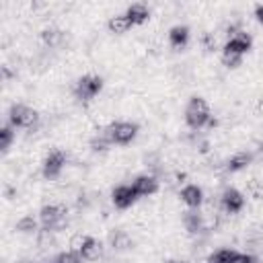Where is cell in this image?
<instances>
[{"mask_svg": "<svg viewBox=\"0 0 263 263\" xmlns=\"http://www.w3.org/2000/svg\"><path fill=\"white\" fill-rule=\"evenodd\" d=\"M107 27H109L111 33H115V35H123V33H127L134 25H132V21L125 16V12H123V14H115V16H111L109 23H107Z\"/></svg>", "mask_w": 263, "mask_h": 263, "instance_id": "16", "label": "cell"}, {"mask_svg": "<svg viewBox=\"0 0 263 263\" xmlns=\"http://www.w3.org/2000/svg\"><path fill=\"white\" fill-rule=\"evenodd\" d=\"M183 226H185V230H187L189 234H197V232L203 228V220H201L199 212H197V210L185 212V216H183Z\"/></svg>", "mask_w": 263, "mask_h": 263, "instance_id": "17", "label": "cell"}, {"mask_svg": "<svg viewBox=\"0 0 263 263\" xmlns=\"http://www.w3.org/2000/svg\"><path fill=\"white\" fill-rule=\"evenodd\" d=\"M109 242H111V247L115 251H125V249L132 247V238H129V234L125 230H113L111 236H109Z\"/></svg>", "mask_w": 263, "mask_h": 263, "instance_id": "19", "label": "cell"}, {"mask_svg": "<svg viewBox=\"0 0 263 263\" xmlns=\"http://www.w3.org/2000/svg\"><path fill=\"white\" fill-rule=\"evenodd\" d=\"M171 263H177V261H171Z\"/></svg>", "mask_w": 263, "mask_h": 263, "instance_id": "30", "label": "cell"}, {"mask_svg": "<svg viewBox=\"0 0 263 263\" xmlns=\"http://www.w3.org/2000/svg\"><path fill=\"white\" fill-rule=\"evenodd\" d=\"M179 195H181L183 203H185L187 208H191V210H199V205L203 203V191H201L199 185L189 183V185H185V187L181 189Z\"/></svg>", "mask_w": 263, "mask_h": 263, "instance_id": "12", "label": "cell"}, {"mask_svg": "<svg viewBox=\"0 0 263 263\" xmlns=\"http://www.w3.org/2000/svg\"><path fill=\"white\" fill-rule=\"evenodd\" d=\"M232 253H234V251H230V249H218V251H214V253L210 255L208 263H230Z\"/></svg>", "mask_w": 263, "mask_h": 263, "instance_id": "23", "label": "cell"}, {"mask_svg": "<svg viewBox=\"0 0 263 263\" xmlns=\"http://www.w3.org/2000/svg\"><path fill=\"white\" fill-rule=\"evenodd\" d=\"M255 18L263 25V4H257V6H255Z\"/></svg>", "mask_w": 263, "mask_h": 263, "instance_id": "29", "label": "cell"}, {"mask_svg": "<svg viewBox=\"0 0 263 263\" xmlns=\"http://www.w3.org/2000/svg\"><path fill=\"white\" fill-rule=\"evenodd\" d=\"M136 199H138V193H136V189H134L132 185H117V187L111 191V201H113V205L119 208V210L132 208V205L136 203Z\"/></svg>", "mask_w": 263, "mask_h": 263, "instance_id": "8", "label": "cell"}, {"mask_svg": "<svg viewBox=\"0 0 263 263\" xmlns=\"http://www.w3.org/2000/svg\"><path fill=\"white\" fill-rule=\"evenodd\" d=\"M222 64L226 68H238L242 64V55L232 53V51H222Z\"/></svg>", "mask_w": 263, "mask_h": 263, "instance_id": "24", "label": "cell"}, {"mask_svg": "<svg viewBox=\"0 0 263 263\" xmlns=\"http://www.w3.org/2000/svg\"><path fill=\"white\" fill-rule=\"evenodd\" d=\"M18 232H23V234H33V232H37V220L33 218V216H23L18 222H16V226H14Z\"/></svg>", "mask_w": 263, "mask_h": 263, "instance_id": "21", "label": "cell"}, {"mask_svg": "<svg viewBox=\"0 0 263 263\" xmlns=\"http://www.w3.org/2000/svg\"><path fill=\"white\" fill-rule=\"evenodd\" d=\"M66 214H68L66 205H62V203H47V205H43L39 210V222H41L43 230H53V228H58L64 222Z\"/></svg>", "mask_w": 263, "mask_h": 263, "instance_id": "5", "label": "cell"}, {"mask_svg": "<svg viewBox=\"0 0 263 263\" xmlns=\"http://www.w3.org/2000/svg\"><path fill=\"white\" fill-rule=\"evenodd\" d=\"M72 251H76L80 255V259H84V261H95L101 255V242L92 236H74Z\"/></svg>", "mask_w": 263, "mask_h": 263, "instance_id": "6", "label": "cell"}, {"mask_svg": "<svg viewBox=\"0 0 263 263\" xmlns=\"http://www.w3.org/2000/svg\"><path fill=\"white\" fill-rule=\"evenodd\" d=\"M230 263H257V259L251 255V253H232L230 257Z\"/></svg>", "mask_w": 263, "mask_h": 263, "instance_id": "26", "label": "cell"}, {"mask_svg": "<svg viewBox=\"0 0 263 263\" xmlns=\"http://www.w3.org/2000/svg\"><path fill=\"white\" fill-rule=\"evenodd\" d=\"M253 162V154L251 152H236L226 160V171L228 173H238L242 168H247Z\"/></svg>", "mask_w": 263, "mask_h": 263, "instance_id": "15", "label": "cell"}, {"mask_svg": "<svg viewBox=\"0 0 263 263\" xmlns=\"http://www.w3.org/2000/svg\"><path fill=\"white\" fill-rule=\"evenodd\" d=\"M201 45H203L205 51H214V49H216V39H214L210 33H203V35H201Z\"/></svg>", "mask_w": 263, "mask_h": 263, "instance_id": "28", "label": "cell"}, {"mask_svg": "<svg viewBox=\"0 0 263 263\" xmlns=\"http://www.w3.org/2000/svg\"><path fill=\"white\" fill-rule=\"evenodd\" d=\"M138 123L136 121H113V123H109L103 132H105V136L109 138V142L111 144H117V146H125V144H129L136 136H138Z\"/></svg>", "mask_w": 263, "mask_h": 263, "instance_id": "2", "label": "cell"}, {"mask_svg": "<svg viewBox=\"0 0 263 263\" xmlns=\"http://www.w3.org/2000/svg\"><path fill=\"white\" fill-rule=\"evenodd\" d=\"M249 193H251L255 199H261V197H263V185H259L257 179H251V181H249Z\"/></svg>", "mask_w": 263, "mask_h": 263, "instance_id": "27", "label": "cell"}, {"mask_svg": "<svg viewBox=\"0 0 263 263\" xmlns=\"http://www.w3.org/2000/svg\"><path fill=\"white\" fill-rule=\"evenodd\" d=\"M168 43L175 49H183L189 43V27L187 25H175L168 31Z\"/></svg>", "mask_w": 263, "mask_h": 263, "instance_id": "13", "label": "cell"}, {"mask_svg": "<svg viewBox=\"0 0 263 263\" xmlns=\"http://www.w3.org/2000/svg\"><path fill=\"white\" fill-rule=\"evenodd\" d=\"M109 146H111V142H109V138L105 136V132H101L99 136H95V138L90 140V148H92V152H107Z\"/></svg>", "mask_w": 263, "mask_h": 263, "instance_id": "22", "label": "cell"}, {"mask_svg": "<svg viewBox=\"0 0 263 263\" xmlns=\"http://www.w3.org/2000/svg\"><path fill=\"white\" fill-rule=\"evenodd\" d=\"M14 127L10 125V123H4L2 127H0V150L2 152H8V148H10V144H12V140H14V132H12Z\"/></svg>", "mask_w": 263, "mask_h": 263, "instance_id": "20", "label": "cell"}, {"mask_svg": "<svg viewBox=\"0 0 263 263\" xmlns=\"http://www.w3.org/2000/svg\"><path fill=\"white\" fill-rule=\"evenodd\" d=\"M39 119V113L25 105V103H12L10 109H8V123L12 127H18V129H31Z\"/></svg>", "mask_w": 263, "mask_h": 263, "instance_id": "4", "label": "cell"}, {"mask_svg": "<svg viewBox=\"0 0 263 263\" xmlns=\"http://www.w3.org/2000/svg\"><path fill=\"white\" fill-rule=\"evenodd\" d=\"M64 39V31L58 29V27H45L41 31V41L47 45V47H58Z\"/></svg>", "mask_w": 263, "mask_h": 263, "instance_id": "18", "label": "cell"}, {"mask_svg": "<svg viewBox=\"0 0 263 263\" xmlns=\"http://www.w3.org/2000/svg\"><path fill=\"white\" fill-rule=\"evenodd\" d=\"M220 201H222V210L226 214H238L245 208V195L236 187H226L222 191Z\"/></svg>", "mask_w": 263, "mask_h": 263, "instance_id": "9", "label": "cell"}, {"mask_svg": "<svg viewBox=\"0 0 263 263\" xmlns=\"http://www.w3.org/2000/svg\"><path fill=\"white\" fill-rule=\"evenodd\" d=\"M132 187L136 189L138 197H146V195H152L158 191V181L154 175H138L132 183Z\"/></svg>", "mask_w": 263, "mask_h": 263, "instance_id": "11", "label": "cell"}, {"mask_svg": "<svg viewBox=\"0 0 263 263\" xmlns=\"http://www.w3.org/2000/svg\"><path fill=\"white\" fill-rule=\"evenodd\" d=\"M101 90H103V78L99 74H84L74 84V97L80 103L92 101Z\"/></svg>", "mask_w": 263, "mask_h": 263, "instance_id": "3", "label": "cell"}, {"mask_svg": "<svg viewBox=\"0 0 263 263\" xmlns=\"http://www.w3.org/2000/svg\"><path fill=\"white\" fill-rule=\"evenodd\" d=\"M125 16L132 21V25H142V23L148 21V16H150V8H148L144 2H134V4L127 6Z\"/></svg>", "mask_w": 263, "mask_h": 263, "instance_id": "14", "label": "cell"}, {"mask_svg": "<svg viewBox=\"0 0 263 263\" xmlns=\"http://www.w3.org/2000/svg\"><path fill=\"white\" fill-rule=\"evenodd\" d=\"M64 164H66V152L55 148L51 150L45 158H43V177L45 179H55L60 177V173L64 171Z\"/></svg>", "mask_w": 263, "mask_h": 263, "instance_id": "7", "label": "cell"}, {"mask_svg": "<svg viewBox=\"0 0 263 263\" xmlns=\"http://www.w3.org/2000/svg\"><path fill=\"white\" fill-rule=\"evenodd\" d=\"M212 119V111L205 99L201 97H191L187 107H185V123L191 129H199L203 125H208Z\"/></svg>", "mask_w": 263, "mask_h": 263, "instance_id": "1", "label": "cell"}, {"mask_svg": "<svg viewBox=\"0 0 263 263\" xmlns=\"http://www.w3.org/2000/svg\"><path fill=\"white\" fill-rule=\"evenodd\" d=\"M82 259H80V255L76 253V251H62L55 259H53V263H80Z\"/></svg>", "mask_w": 263, "mask_h": 263, "instance_id": "25", "label": "cell"}, {"mask_svg": "<svg viewBox=\"0 0 263 263\" xmlns=\"http://www.w3.org/2000/svg\"><path fill=\"white\" fill-rule=\"evenodd\" d=\"M253 47V39L249 33L245 31H238L234 33L232 37H228L226 45H224V51H232V53H238V55H245L247 51H251Z\"/></svg>", "mask_w": 263, "mask_h": 263, "instance_id": "10", "label": "cell"}]
</instances>
